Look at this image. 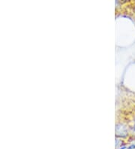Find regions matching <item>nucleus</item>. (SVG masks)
Wrapping results in <instances>:
<instances>
[{
  "mask_svg": "<svg viewBox=\"0 0 135 149\" xmlns=\"http://www.w3.org/2000/svg\"><path fill=\"white\" fill-rule=\"evenodd\" d=\"M116 132L117 136H125L127 134L126 128L124 127L123 125H117Z\"/></svg>",
  "mask_w": 135,
  "mask_h": 149,
  "instance_id": "f257e3e1",
  "label": "nucleus"
}]
</instances>
